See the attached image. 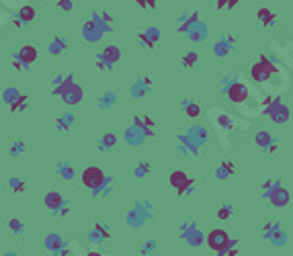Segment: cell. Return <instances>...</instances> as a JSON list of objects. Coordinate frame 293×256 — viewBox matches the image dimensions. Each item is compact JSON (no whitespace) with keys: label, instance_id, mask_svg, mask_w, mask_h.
Here are the masks:
<instances>
[{"label":"cell","instance_id":"17","mask_svg":"<svg viewBox=\"0 0 293 256\" xmlns=\"http://www.w3.org/2000/svg\"><path fill=\"white\" fill-rule=\"evenodd\" d=\"M256 17H258V21H260V23H263V25H267V27L275 23V13H273L271 9H265V7H263V9H258Z\"/></svg>","mask_w":293,"mask_h":256},{"label":"cell","instance_id":"35","mask_svg":"<svg viewBox=\"0 0 293 256\" xmlns=\"http://www.w3.org/2000/svg\"><path fill=\"white\" fill-rule=\"evenodd\" d=\"M148 172H150V164L148 162H140V166L136 170V176H146Z\"/></svg>","mask_w":293,"mask_h":256},{"label":"cell","instance_id":"38","mask_svg":"<svg viewBox=\"0 0 293 256\" xmlns=\"http://www.w3.org/2000/svg\"><path fill=\"white\" fill-rule=\"evenodd\" d=\"M86 256H103V254H101V252H96V250H92V252H88Z\"/></svg>","mask_w":293,"mask_h":256},{"label":"cell","instance_id":"33","mask_svg":"<svg viewBox=\"0 0 293 256\" xmlns=\"http://www.w3.org/2000/svg\"><path fill=\"white\" fill-rule=\"evenodd\" d=\"M232 213H234V209H232L230 205H225V207H221V209L217 211V217H219V219H230Z\"/></svg>","mask_w":293,"mask_h":256},{"label":"cell","instance_id":"31","mask_svg":"<svg viewBox=\"0 0 293 256\" xmlns=\"http://www.w3.org/2000/svg\"><path fill=\"white\" fill-rule=\"evenodd\" d=\"M205 37V29L203 27H199V23H195L193 25V29H191V39H195V41H201Z\"/></svg>","mask_w":293,"mask_h":256},{"label":"cell","instance_id":"25","mask_svg":"<svg viewBox=\"0 0 293 256\" xmlns=\"http://www.w3.org/2000/svg\"><path fill=\"white\" fill-rule=\"evenodd\" d=\"M234 172H236V166L232 162H221V166L217 170V176L219 178H227V176H232Z\"/></svg>","mask_w":293,"mask_h":256},{"label":"cell","instance_id":"2","mask_svg":"<svg viewBox=\"0 0 293 256\" xmlns=\"http://www.w3.org/2000/svg\"><path fill=\"white\" fill-rule=\"evenodd\" d=\"M205 242H207V246H209L217 256H221L225 250H230V248L236 246V240H232L230 236H227L225 230H211V232L207 234Z\"/></svg>","mask_w":293,"mask_h":256},{"label":"cell","instance_id":"5","mask_svg":"<svg viewBox=\"0 0 293 256\" xmlns=\"http://www.w3.org/2000/svg\"><path fill=\"white\" fill-rule=\"evenodd\" d=\"M248 94H250V90L244 82H232L230 86H227V99H230L232 103H236V105L246 103Z\"/></svg>","mask_w":293,"mask_h":256},{"label":"cell","instance_id":"14","mask_svg":"<svg viewBox=\"0 0 293 256\" xmlns=\"http://www.w3.org/2000/svg\"><path fill=\"white\" fill-rule=\"evenodd\" d=\"M64 246H66V242H64V240H62L57 234H49V236L45 238V248H47L49 252H53L55 256L60 254V250H62Z\"/></svg>","mask_w":293,"mask_h":256},{"label":"cell","instance_id":"20","mask_svg":"<svg viewBox=\"0 0 293 256\" xmlns=\"http://www.w3.org/2000/svg\"><path fill=\"white\" fill-rule=\"evenodd\" d=\"M72 123H74V115H72V113H64V115L55 121V127H57L60 132H66Z\"/></svg>","mask_w":293,"mask_h":256},{"label":"cell","instance_id":"12","mask_svg":"<svg viewBox=\"0 0 293 256\" xmlns=\"http://www.w3.org/2000/svg\"><path fill=\"white\" fill-rule=\"evenodd\" d=\"M82 37H84L86 41L94 43V41H99V39L103 37V31H101L99 27H96L94 21H88V23L82 27Z\"/></svg>","mask_w":293,"mask_h":256},{"label":"cell","instance_id":"34","mask_svg":"<svg viewBox=\"0 0 293 256\" xmlns=\"http://www.w3.org/2000/svg\"><path fill=\"white\" fill-rule=\"evenodd\" d=\"M193 138H197V140H205L207 138V132H205V127H195L193 130Z\"/></svg>","mask_w":293,"mask_h":256},{"label":"cell","instance_id":"26","mask_svg":"<svg viewBox=\"0 0 293 256\" xmlns=\"http://www.w3.org/2000/svg\"><path fill=\"white\" fill-rule=\"evenodd\" d=\"M57 174H60L62 178L70 180V178L74 176V168H72L70 164H66V162H60V164H57Z\"/></svg>","mask_w":293,"mask_h":256},{"label":"cell","instance_id":"19","mask_svg":"<svg viewBox=\"0 0 293 256\" xmlns=\"http://www.w3.org/2000/svg\"><path fill=\"white\" fill-rule=\"evenodd\" d=\"M66 47H68V41H66V39H64V37H55V39L49 43V53L60 55Z\"/></svg>","mask_w":293,"mask_h":256},{"label":"cell","instance_id":"18","mask_svg":"<svg viewBox=\"0 0 293 256\" xmlns=\"http://www.w3.org/2000/svg\"><path fill=\"white\" fill-rule=\"evenodd\" d=\"M72 84H74V76H72V74H68V76H64V80H62V82H60V84H57L51 92H53V94H57V97H62V94L66 92Z\"/></svg>","mask_w":293,"mask_h":256},{"label":"cell","instance_id":"1","mask_svg":"<svg viewBox=\"0 0 293 256\" xmlns=\"http://www.w3.org/2000/svg\"><path fill=\"white\" fill-rule=\"evenodd\" d=\"M252 78L258 82V84H269L271 80H273V76H277L279 74V68L275 66V63L267 57V55H260L258 57V61L252 66Z\"/></svg>","mask_w":293,"mask_h":256},{"label":"cell","instance_id":"7","mask_svg":"<svg viewBox=\"0 0 293 256\" xmlns=\"http://www.w3.org/2000/svg\"><path fill=\"white\" fill-rule=\"evenodd\" d=\"M267 115H269L275 123H287V119H289V109H287L283 103L273 101V103L267 107Z\"/></svg>","mask_w":293,"mask_h":256},{"label":"cell","instance_id":"15","mask_svg":"<svg viewBox=\"0 0 293 256\" xmlns=\"http://www.w3.org/2000/svg\"><path fill=\"white\" fill-rule=\"evenodd\" d=\"M17 21L21 23V25H25V23H31V21H35V9L31 7V5H23L19 11H17Z\"/></svg>","mask_w":293,"mask_h":256},{"label":"cell","instance_id":"4","mask_svg":"<svg viewBox=\"0 0 293 256\" xmlns=\"http://www.w3.org/2000/svg\"><path fill=\"white\" fill-rule=\"evenodd\" d=\"M168 182H170V186L177 190V195H185V193H189V188L195 184V180H193L187 172H183V170H174V172L170 174Z\"/></svg>","mask_w":293,"mask_h":256},{"label":"cell","instance_id":"24","mask_svg":"<svg viewBox=\"0 0 293 256\" xmlns=\"http://www.w3.org/2000/svg\"><path fill=\"white\" fill-rule=\"evenodd\" d=\"M185 115L189 117V119H195V117H199L201 115V107H199V103H185Z\"/></svg>","mask_w":293,"mask_h":256},{"label":"cell","instance_id":"3","mask_svg":"<svg viewBox=\"0 0 293 256\" xmlns=\"http://www.w3.org/2000/svg\"><path fill=\"white\" fill-rule=\"evenodd\" d=\"M80 180H82V184L86 188L92 190L94 195L107 184V176H105V172L99 166H88V168H84L82 174H80Z\"/></svg>","mask_w":293,"mask_h":256},{"label":"cell","instance_id":"6","mask_svg":"<svg viewBox=\"0 0 293 256\" xmlns=\"http://www.w3.org/2000/svg\"><path fill=\"white\" fill-rule=\"evenodd\" d=\"M269 197V201L275 205V207H287L289 205V201H291V195H289V190L285 188V186H281V184H275L273 186V190L267 195Z\"/></svg>","mask_w":293,"mask_h":256},{"label":"cell","instance_id":"10","mask_svg":"<svg viewBox=\"0 0 293 256\" xmlns=\"http://www.w3.org/2000/svg\"><path fill=\"white\" fill-rule=\"evenodd\" d=\"M43 203H45V207H47L51 213H57L60 207L66 203V199H64V195L57 193V190H49V193L43 197Z\"/></svg>","mask_w":293,"mask_h":256},{"label":"cell","instance_id":"23","mask_svg":"<svg viewBox=\"0 0 293 256\" xmlns=\"http://www.w3.org/2000/svg\"><path fill=\"white\" fill-rule=\"evenodd\" d=\"M9 230H11L15 236H23V232H25V223H23L19 217H13V219H9Z\"/></svg>","mask_w":293,"mask_h":256},{"label":"cell","instance_id":"16","mask_svg":"<svg viewBox=\"0 0 293 256\" xmlns=\"http://www.w3.org/2000/svg\"><path fill=\"white\" fill-rule=\"evenodd\" d=\"M21 94H23V92H21L19 88H15V86H7V88L3 90V103H7V105L11 107V105H15V103L21 99Z\"/></svg>","mask_w":293,"mask_h":256},{"label":"cell","instance_id":"37","mask_svg":"<svg viewBox=\"0 0 293 256\" xmlns=\"http://www.w3.org/2000/svg\"><path fill=\"white\" fill-rule=\"evenodd\" d=\"M13 68H15V70H19V72H21V70H25V68H27V66H23V63H21V61H19V59H17V57H13Z\"/></svg>","mask_w":293,"mask_h":256},{"label":"cell","instance_id":"9","mask_svg":"<svg viewBox=\"0 0 293 256\" xmlns=\"http://www.w3.org/2000/svg\"><path fill=\"white\" fill-rule=\"evenodd\" d=\"M37 55H39V51H37V47H35V45H23V47L17 51V55H15V57L23 63V66H31V63H35Z\"/></svg>","mask_w":293,"mask_h":256},{"label":"cell","instance_id":"8","mask_svg":"<svg viewBox=\"0 0 293 256\" xmlns=\"http://www.w3.org/2000/svg\"><path fill=\"white\" fill-rule=\"evenodd\" d=\"M82 97H84V90H82V86L74 82V84H72L66 92L62 94V101L66 103L68 107H74V105H78V103L82 101Z\"/></svg>","mask_w":293,"mask_h":256},{"label":"cell","instance_id":"28","mask_svg":"<svg viewBox=\"0 0 293 256\" xmlns=\"http://www.w3.org/2000/svg\"><path fill=\"white\" fill-rule=\"evenodd\" d=\"M27 101H29V97L23 92V94H21V99H19L15 105H11V107H9V111H11V113H17V111L21 113V111H25V109L29 107V103H27Z\"/></svg>","mask_w":293,"mask_h":256},{"label":"cell","instance_id":"21","mask_svg":"<svg viewBox=\"0 0 293 256\" xmlns=\"http://www.w3.org/2000/svg\"><path fill=\"white\" fill-rule=\"evenodd\" d=\"M254 142H256L258 148H263V150H265V148H269V146L273 144V138H271L269 132H258L256 138H254Z\"/></svg>","mask_w":293,"mask_h":256},{"label":"cell","instance_id":"22","mask_svg":"<svg viewBox=\"0 0 293 256\" xmlns=\"http://www.w3.org/2000/svg\"><path fill=\"white\" fill-rule=\"evenodd\" d=\"M9 188L13 190V193H25V180L23 178H19V176H11L9 178Z\"/></svg>","mask_w":293,"mask_h":256},{"label":"cell","instance_id":"36","mask_svg":"<svg viewBox=\"0 0 293 256\" xmlns=\"http://www.w3.org/2000/svg\"><path fill=\"white\" fill-rule=\"evenodd\" d=\"M57 7H60L62 11H72V9H74V5L70 3V0H68V3H66V0H62V3H57Z\"/></svg>","mask_w":293,"mask_h":256},{"label":"cell","instance_id":"39","mask_svg":"<svg viewBox=\"0 0 293 256\" xmlns=\"http://www.w3.org/2000/svg\"><path fill=\"white\" fill-rule=\"evenodd\" d=\"M3 256H19V254H17V252H5Z\"/></svg>","mask_w":293,"mask_h":256},{"label":"cell","instance_id":"32","mask_svg":"<svg viewBox=\"0 0 293 256\" xmlns=\"http://www.w3.org/2000/svg\"><path fill=\"white\" fill-rule=\"evenodd\" d=\"M227 51H230V45H227L225 41H219V43H215V45H213V53H217L219 57L227 55Z\"/></svg>","mask_w":293,"mask_h":256},{"label":"cell","instance_id":"11","mask_svg":"<svg viewBox=\"0 0 293 256\" xmlns=\"http://www.w3.org/2000/svg\"><path fill=\"white\" fill-rule=\"evenodd\" d=\"M99 59H103L109 68H113L115 63L121 59V49H119L117 45H107V47L103 49V53L99 55Z\"/></svg>","mask_w":293,"mask_h":256},{"label":"cell","instance_id":"27","mask_svg":"<svg viewBox=\"0 0 293 256\" xmlns=\"http://www.w3.org/2000/svg\"><path fill=\"white\" fill-rule=\"evenodd\" d=\"M115 144H117V136H115V134H105V136L101 138V142H99L101 150H111Z\"/></svg>","mask_w":293,"mask_h":256},{"label":"cell","instance_id":"29","mask_svg":"<svg viewBox=\"0 0 293 256\" xmlns=\"http://www.w3.org/2000/svg\"><path fill=\"white\" fill-rule=\"evenodd\" d=\"M23 152H25V144L23 142H13L11 148H9V156L11 158H21Z\"/></svg>","mask_w":293,"mask_h":256},{"label":"cell","instance_id":"13","mask_svg":"<svg viewBox=\"0 0 293 256\" xmlns=\"http://www.w3.org/2000/svg\"><path fill=\"white\" fill-rule=\"evenodd\" d=\"M158 37H160V31L156 29V27H152V29H148V31H144V33H140V41L146 45V47H154L156 45V41H158Z\"/></svg>","mask_w":293,"mask_h":256},{"label":"cell","instance_id":"30","mask_svg":"<svg viewBox=\"0 0 293 256\" xmlns=\"http://www.w3.org/2000/svg\"><path fill=\"white\" fill-rule=\"evenodd\" d=\"M197 59H199V55L195 53V51H189L187 55H183V66L187 68V70H191V68H195V63H197Z\"/></svg>","mask_w":293,"mask_h":256}]
</instances>
